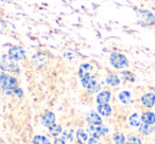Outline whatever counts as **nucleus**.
Listing matches in <instances>:
<instances>
[{
    "instance_id": "11",
    "label": "nucleus",
    "mask_w": 155,
    "mask_h": 144,
    "mask_svg": "<svg viewBox=\"0 0 155 144\" xmlns=\"http://www.w3.org/2000/svg\"><path fill=\"white\" fill-rule=\"evenodd\" d=\"M110 97H112V94H110V91H107V90L101 91L97 97L98 105H100V104H107L110 100Z\"/></svg>"
},
{
    "instance_id": "31",
    "label": "nucleus",
    "mask_w": 155,
    "mask_h": 144,
    "mask_svg": "<svg viewBox=\"0 0 155 144\" xmlns=\"http://www.w3.org/2000/svg\"><path fill=\"white\" fill-rule=\"evenodd\" d=\"M79 144H84V143H81V142H79Z\"/></svg>"
},
{
    "instance_id": "5",
    "label": "nucleus",
    "mask_w": 155,
    "mask_h": 144,
    "mask_svg": "<svg viewBox=\"0 0 155 144\" xmlns=\"http://www.w3.org/2000/svg\"><path fill=\"white\" fill-rule=\"evenodd\" d=\"M25 56H26V51L21 47H12L9 50V57L14 62L24 59Z\"/></svg>"
},
{
    "instance_id": "15",
    "label": "nucleus",
    "mask_w": 155,
    "mask_h": 144,
    "mask_svg": "<svg viewBox=\"0 0 155 144\" xmlns=\"http://www.w3.org/2000/svg\"><path fill=\"white\" fill-rule=\"evenodd\" d=\"M86 133H87V135H89L91 138H96V139H98V138L101 136V133H100V128L99 127L94 126V125H91V126L87 127Z\"/></svg>"
},
{
    "instance_id": "18",
    "label": "nucleus",
    "mask_w": 155,
    "mask_h": 144,
    "mask_svg": "<svg viewBox=\"0 0 155 144\" xmlns=\"http://www.w3.org/2000/svg\"><path fill=\"white\" fill-rule=\"evenodd\" d=\"M119 100L123 104H130L132 102V95L129 91H122L119 93Z\"/></svg>"
},
{
    "instance_id": "20",
    "label": "nucleus",
    "mask_w": 155,
    "mask_h": 144,
    "mask_svg": "<svg viewBox=\"0 0 155 144\" xmlns=\"http://www.w3.org/2000/svg\"><path fill=\"white\" fill-rule=\"evenodd\" d=\"M33 144H51L50 140L45 136H35L33 138Z\"/></svg>"
},
{
    "instance_id": "23",
    "label": "nucleus",
    "mask_w": 155,
    "mask_h": 144,
    "mask_svg": "<svg viewBox=\"0 0 155 144\" xmlns=\"http://www.w3.org/2000/svg\"><path fill=\"white\" fill-rule=\"evenodd\" d=\"M62 136H63V140H64L65 142H71L73 140V138H72V131L71 130H65V131H63V133H62Z\"/></svg>"
},
{
    "instance_id": "17",
    "label": "nucleus",
    "mask_w": 155,
    "mask_h": 144,
    "mask_svg": "<svg viewBox=\"0 0 155 144\" xmlns=\"http://www.w3.org/2000/svg\"><path fill=\"white\" fill-rule=\"evenodd\" d=\"M106 83H107L110 86L116 87L120 84V78H119L118 75H116V74H110V75L106 78Z\"/></svg>"
},
{
    "instance_id": "24",
    "label": "nucleus",
    "mask_w": 155,
    "mask_h": 144,
    "mask_svg": "<svg viewBox=\"0 0 155 144\" xmlns=\"http://www.w3.org/2000/svg\"><path fill=\"white\" fill-rule=\"evenodd\" d=\"M122 76L124 78V81H127V82H134L135 81V78H134V74L131 73L130 71H123L122 73Z\"/></svg>"
},
{
    "instance_id": "21",
    "label": "nucleus",
    "mask_w": 155,
    "mask_h": 144,
    "mask_svg": "<svg viewBox=\"0 0 155 144\" xmlns=\"http://www.w3.org/2000/svg\"><path fill=\"white\" fill-rule=\"evenodd\" d=\"M87 137H88V135H87L86 130H84V129H79L77 131V139L81 143H84L87 140Z\"/></svg>"
},
{
    "instance_id": "13",
    "label": "nucleus",
    "mask_w": 155,
    "mask_h": 144,
    "mask_svg": "<svg viewBox=\"0 0 155 144\" xmlns=\"http://www.w3.org/2000/svg\"><path fill=\"white\" fill-rule=\"evenodd\" d=\"M98 112L103 117H110L112 114V107L108 104H100L98 105Z\"/></svg>"
},
{
    "instance_id": "2",
    "label": "nucleus",
    "mask_w": 155,
    "mask_h": 144,
    "mask_svg": "<svg viewBox=\"0 0 155 144\" xmlns=\"http://www.w3.org/2000/svg\"><path fill=\"white\" fill-rule=\"evenodd\" d=\"M0 69L8 72H16V73L19 72V67L9 57V55H2L0 57Z\"/></svg>"
},
{
    "instance_id": "29",
    "label": "nucleus",
    "mask_w": 155,
    "mask_h": 144,
    "mask_svg": "<svg viewBox=\"0 0 155 144\" xmlns=\"http://www.w3.org/2000/svg\"><path fill=\"white\" fill-rule=\"evenodd\" d=\"M88 144H100V142L98 141V139H96V138H91V139L88 140Z\"/></svg>"
},
{
    "instance_id": "22",
    "label": "nucleus",
    "mask_w": 155,
    "mask_h": 144,
    "mask_svg": "<svg viewBox=\"0 0 155 144\" xmlns=\"http://www.w3.org/2000/svg\"><path fill=\"white\" fill-rule=\"evenodd\" d=\"M113 139H114V142L116 144H125V137H124V135L121 133H114Z\"/></svg>"
},
{
    "instance_id": "28",
    "label": "nucleus",
    "mask_w": 155,
    "mask_h": 144,
    "mask_svg": "<svg viewBox=\"0 0 155 144\" xmlns=\"http://www.w3.org/2000/svg\"><path fill=\"white\" fill-rule=\"evenodd\" d=\"M13 93L15 95H17V97H22V94H24V92H22V89H20V88H15L14 89V91H13Z\"/></svg>"
},
{
    "instance_id": "12",
    "label": "nucleus",
    "mask_w": 155,
    "mask_h": 144,
    "mask_svg": "<svg viewBox=\"0 0 155 144\" xmlns=\"http://www.w3.org/2000/svg\"><path fill=\"white\" fill-rule=\"evenodd\" d=\"M91 71H93V66L89 64H83L80 66L79 68V75H80L81 78H85L87 75H91Z\"/></svg>"
},
{
    "instance_id": "7",
    "label": "nucleus",
    "mask_w": 155,
    "mask_h": 144,
    "mask_svg": "<svg viewBox=\"0 0 155 144\" xmlns=\"http://www.w3.org/2000/svg\"><path fill=\"white\" fill-rule=\"evenodd\" d=\"M141 104L146 108H152L155 105V93L153 92H148L144 93L140 99Z\"/></svg>"
},
{
    "instance_id": "6",
    "label": "nucleus",
    "mask_w": 155,
    "mask_h": 144,
    "mask_svg": "<svg viewBox=\"0 0 155 144\" xmlns=\"http://www.w3.org/2000/svg\"><path fill=\"white\" fill-rule=\"evenodd\" d=\"M81 82H82L83 87H85V88L88 89V90L93 91V92L99 89V85L97 84L95 78H93L91 75H87V76H85V78H81Z\"/></svg>"
},
{
    "instance_id": "1",
    "label": "nucleus",
    "mask_w": 155,
    "mask_h": 144,
    "mask_svg": "<svg viewBox=\"0 0 155 144\" xmlns=\"http://www.w3.org/2000/svg\"><path fill=\"white\" fill-rule=\"evenodd\" d=\"M0 86L7 92V94H12L14 89L18 87V84L15 78L2 72L0 73Z\"/></svg>"
},
{
    "instance_id": "9",
    "label": "nucleus",
    "mask_w": 155,
    "mask_h": 144,
    "mask_svg": "<svg viewBox=\"0 0 155 144\" xmlns=\"http://www.w3.org/2000/svg\"><path fill=\"white\" fill-rule=\"evenodd\" d=\"M87 121L91 125H94V126H100L102 125V120L101 118L99 117V114H96V112L91 111L88 114L87 116Z\"/></svg>"
},
{
    "instance_id": "26",
    "label": "nucleus",
    "mask_w": 155,
    "mask_h": 144,
    "mask_svg": "<svg viewBox=\"0 0 155 144\" xmlns=\"http://www.w3.org/2000/svg\"><path fill=\"white\" fill-rule=\"evenodd\" d=\"M99 128H100V133H101L102 136H105L106 133H108V129L106 128L105 126H103V125H100Z\"/></svg>"
},
{
    "instance_id": "25",
    "label": "nucleus",
    "mask_w": 155,
    "mask_h": 144,
    "mask_svg": "<svg viewBox=\"0 0 155 144\" xmlns=\"http://www.w3.org/2000/svg\"><path fill=\"white\" fill-rule=\"evenodd\" d=\"M127 144H141V140L138 137L132 136V137H130L129 140H127Z\"/></svg>"
},
{
    "instance_id": "8",
    "label": "nucleus",
    "mask_w": 155,
    "mask_h": 144,
    "mask_svg": "<svg viewBox=\"0 0 155 144\" xmlns=\"http://www.w3.org/2000/svg\"><path fill=\"white\" fill-rule=\"evenodd\" d=\"M41 123L43 125L47 127H50L51 125H53L55 123V116H54L53 112L47 111L43 117H41Z\"/></svg>"
},
{
    "instance_id": "3",
    "label": "nucleus",
    "mask_w": 155,
    "mask_h": 144,
    "mask_svg": "<svg viewBox=\"0 0 155 144\" xmlns=\"http://www.w3.org/2000/svg\"><path fill=\"white\" fill-rule=\"evenodd\" d=\"M110 62L112 64V66L116 69H122L127 67L129 62H127V58L125 57L123 54L120 53H112L110 56Z\"/></svg>"
},
{
    "instance_id": "10",
    "label": "nucleus",
    "mask_w": 155,
    "mask_h": 144,
    "mask_svg": "<svg viewBox=\"0 0 155 144\" xmlns=\"http://www.w3.org/2000/svg\"><path fill=\"white\" fill-rule=\"evenodd\" d=\"M141 122L144 124H155V114L152 111H146L141 114Z\"/></svg>"
},
{
    "instance_id": "16",
    "label": "nucleus",
    "mask_w": 155,
    "mask_h": 144,
    "mask_svg": "<svg viewBox=\"0 0 155 144\" xmlns=\"http://www.w3.org/2000/svg\"><path fill=\"white\" fill-rule=\"evenodd\" d=\"M154 130H155V126H153V125L142 123L139 126V133H142V135H150V133H152Z\"/></svg>"
},
{
    "instance_id": "19",
    "label": "nucleus",
    "mask_w": 155,
    "mask_h": 144,
    "mask_svg": "<svg viewBox=\"0 0 155 144\" xmlns=\"http://www.w3.org/2000/svg\"><path fill=\"white\" fill-rule=\"evenodd\" d=\"M49 131H50V133L53 136V137L56 138L58 135H60V133H62V126L54 123L53 125H51V126L49 127Z\"/></svg>"
},
{
    "instance_id": "27",
    "label": "nucleus",
    "mask_w": 155,
    "mask_h": 144,
    "mask_svg": "<svg viewBox=\"0 0 155 144\" xmlns=\"http://www.w3.org/2000/svg\"><path fill=\"white\" fill-rule=\"evenodd\" d=\"M5 27H7V24H5V20H3L1 17H0V33H2L3 31H5Z\"/></svg>"
},
{
    "instance_id": "30",
    "label": "nucleus",
    "mask_w": 155,
    "mask_h": 144,
    "mask_svg": "<svg viewBox=\"0 0 155 144\" xmlns=\"http://www.w3.org/2000/svg\"><path fill=\"white\" fill-rule=\"evenodd\" d=\"M54 144H65V141L63 140V138H55Z\"/></svg>"
},
{
    "instance_id": "14",
    "label": "nucleus",
    "mask_w": 155,
    "mask_h": 144,
    "mask_svg": "<svg viewBox=\"0 0 155 144\" xmlns=\"http://www.w3.org/2000/svg\"><path fill=\"white\" fill-rule=\"evenodd\" d=\"M129 123L133 127H139L141 125V117H139L138 114H133L129 118Z\"/></svg>"
},
{
    "instance_id": "4",
    "label": "nucleus",
    "mask_w": 155,
    "mask_h": 144,
    "mask_svg": "<svg viewBox=\"0 0 155 144\" xmlns=\"http://www.w3.org/2000/svg\"><path fill=\"white\" fill-rule=\"evenodd\" d=\"M138 22L141 26H152L155 24V17L151 12L140 11L138 13Z\"/></svg>"
}]
</instances>
